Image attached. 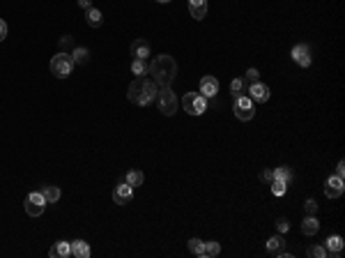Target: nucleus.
<instances>
[{"label":"nucleus","instance_id":"ddd939ff","mask_svg":"<svg viewBox=\"0 0 345 258\" xmlns=\"http://www.w3.org/2000/svg\"><path fill=\"white\" fill-rule=\"evenodd\" d=\"M285 238H283V233H279V235H274V238H269L267 240V251L271 253V256H281V253L285 251Z\"/></svg>","mask_w":345,"mask_h":258},{"label":"nucleus","instance_id":"1a4fd4ad","mask_svg":"<svg viewBox=\"0 0 345 258\" xmlns=\"http://www.w3.org/2000/svg\"><path fill=\"white\" fill-rule=\"evenodd\" d=\"M133 201V187L129 182H118L113 189V203H118V205H127V203Z\"/></svg>","mask_w":345,"mask_h":258},{"label":"nucleus","instance_id":"9b49d317","mask_svg":"<svg viewBox=\"0 0 345 258\" xmlns=\"http://www.w3.org/2000/svg\"><path fill=\"white\" fill-rule=\"evenodd\" d=\"M248 99L251 101H258V104H265L267 99H269V88L265 85V83H260V81H256V83H251V88H248Z\"/></svg>","mask_w":345,"mask_h":258},{"label":"nucleus","instance_id":"a878e982","mask_svg":"<svg viewBox=\"0 0 345 258\" xmlns=\"http://www.w3.org/2000/svg\"><path fill=\"white\" fill-rule=\"evenodd\" d=\"M244 88H246V81H244V78H233V81H230V95H233V97H242L244 95Z\"/></svg>","mask_w":345,"mask_h":258},{"label":"nucleus","instance_id":"6e6552de","mask_svg":"<svg viewBox=\"0 0 345 258\" xmlns=\"http://www.w3.org/2000/svg\"><path fill=\"white\" fill-rule=\"evenodd\" d=\"M290 55H292V60L299 64V67H311L313 64V51L308 44H294L292 51H290Z\"/></svg>","mask_w":345,"mask_h":258},{"label":"nucleus","instance_id":"f03ea898","mask_svg":"<svg viewBox=\"0 0 345 258\" xmlns=\"http://www.w3.org/2000/svg\"><path fill=\"white\" fill-rule=\"evenodd\" d=\"M156 95H159V85H156L154 78H145V76H136L131 83H129L127 97L131 104L136 106H150L152 101H156Z\"/></svg>","mask_w":345,"mask_h":258},{"label":"nucleus","instance_id":"20e7f679","mask_svg":"<svg viewBox=\"0 0 345 258\" xmlns=\"http://www.w3.org/2000/svg\"><path fill=\"white\" fill-rule=\"evenodd\" d=\"M156 104H159V111L164 115H175L177 113V106H179V101H177V97H175V92L170 90V88H159V95H156Z\"/></svg>","mask_w":345,"mask_h":258},{"label":"nucleus","instance_id":"7c9ffc66","mask_svg":"<svg viewBox=\"0 0 345 258\" xmlns=\"http://www.w3.org/2000/svg\"><path fill=\"white\" fill-rule=\"evenodd\" d=\"M274 224H276V230H279V233H283V235L290 230V221L285 219V217H279V219H276Z\"/></svg>","mask_w":345,"mask_h":258},{"label":"nucleus","instance_id":"72a5a7b5","mask_svg":"<svg viewBox=\"0 0 345 258\" xmlns=\"http://www.w3.org/2000/svg\"><path fill=\"white\" fill-rule=\"evenodd\" d=\"M60 49H62V53H67V49H74L72 46V35H62V39H60Z\"/></svg>","mask_w":345,"mask_h":258},{"label":"nucleus","instance_id":"f704fd0d","mask_svg":"<svg viewBox=\"0 0 345 258\" xmlns=\"http://www.w3.org/2000/svg\"><path fill=\"white\" fill-rule=\"evenodd\" d=\"M262 180H265V182H271V180H274V170L271 168H267V170H262V175H260Z\"/></svg>","mask_w":345,"mask_h":258},{"label":"nucleus","instance_id":"4468645a","mask_svg":"<svg viewBox=\"0 0 345 258\" xmlns=\"http://www.w3.org/2000/svg\"><path fill=\"white\" fill-rule=\"evenodd\" d=\"M189 14L196 21H202L207 16V0H189Z\"/></svg>","mask_w":345,"mask_h":258},{"label":"nucleus","instance_id":"5701e85b","mask_svg":"<svg viewBox=\"0 0 345 258\" xmlns=\"http://www.w3.org/2000/svg\"><path fill=\"white\" fill-rule=\"evenodd\" d=\"M124 182H129L133 189H136V187H141V184L145 182V173H143V170H138V168H133V170H129V173H127Z\"/></svg>","mask_w":345,"mask_h":258},{"label":"nucleus","instance_id":"39448f33","mask_svg":"<svg viewBox=\"0 0 345 258\" xmlns=\"http://www.w3.org/2000/svg\"><path fill=\"white\" fill-rule=\"evenodd\" d=\"M233 113L237 120H242V122H248V120L256 118V106H253V101L248 99V97H235V104H233Z\"/></svg>","mask_w":345,"mask_h":258},{"label":"nucleus","instance_id":"4c0bfd02","mask_svg":"<svg viewBox=\"0 0 345 258\" xmlns=\"http://www.w3.org/2000/svg\"><path fill=\"white\" fill-rule=\"evenodd\" d=\"M78 5H81L83 9H90V7H92V5H90V0H78Z\"/></svg>","mask_w":345,"mask_h":258},{"label":"nucleus","instance_id":"c9c22d12","mask_svg":"<svg viewBox=\"0 0 345 258\" xmlns=\"http://www.w3.org/2000/svg\"><path fill=\"white\" fill-rule=\"evenodd\" d=\"M7 37V23H5V18H0V41Z\"/></svg>","mask_w":345,"mask_h":258},{"label":"nucleus","instance_id":"b1692460","mask_svg":"<svg viewBox=\"0 0 345 258\" xmlns=\"http://www.w3.org/2000/svg\"><path fill=\"white\" fill-rule=\"evenodd\" d=\"M274 178L276 180H283L285 184H290L294 180V173L288 168V166H276V168H274Z\"/></svg>","mask_w":345,"mask_h":258},{"label":"nucleus","instance_id":"393cba45","mask_svg":"<svg viewBox=\"0 0 345 258\" xmlns=\"http://www.w3.org/2000/svg\"><path fill=\"white\" fill-rule=\"evenodd\" d=\"M221 253V244L219 242H205L202 244V258H214Z\"/></svg>","mask_w":345,"mask_h":258},{"label":"nucleus","instance_id":"9d476101","mask_svg":"<svg viewBox=\"0 0 345 258\" xmlns=\"http://www.w3.org/2000/svg\"><path fill=\"white\" fill-rule=\"evenodd\" d=\"M345 191V184H343V178L338 175H329L325 180V196L327 198H340Z\"/></svg>","mask_w":345,"mask_h":258},{"label":"nucleus","instance_id":"2f4dec72","mask_svg":"<svg viewBox=\"0 0 345 258\" xmlns=\"http://www.w3.org/2000/svg\"><path fill=\"white\" fill-rule=\"evenodd\" d=\"M304 210H306V214H315V212H317V203H315V198H308V201L304 203Z\"/></svg>","mask_w":345,"mask_h":258},{"label":"nucleus","instance_id":"cd10ccee","mask_svg":"<svg viewBox=\"0 0 345 258\" xmlns=\"http://www.w3.org/2000/svg\"><path fill=\"white\" fill-rule=\"evenodd\" d=\"M306 256L308 258H327V249L322 247V244H311V247L306 249Z\"/></svg>","mask_w":345,"mask_h":258},{"label":"nucleus","instance_id":"f257e3e1","mask_svg":"<svg viewBox=\"0 0 345 258\" xmlns=\"http://www.w3.org/2000/svg\"><path fill=\"white\" fill-rule=\"evenodd\" d=\"M147 74L154 78L159 88H170L175 76H177V62H175L173 55L161 53L147 64Z\"/></svg>","mask_w":345,"mask_h":258},{"label":"nucleus","instance_id":"4be33fe9","mask_svg":"<svg viewBox=\"0 0 345 258\" xmlns=\"http://www.w3.org/2000/svg\"><path fill=\"white\" fill-rule=\"evenodd\" d=\"M39 191L44 193L46 203H58V201H60V196H62V193H60V189L55 187V184H44V187H41Z\"/></svg>","mask_w":345,"mask_h":258},{"label":"nucleus","instance_id":"a211bd4d","mask_svg":"<svg viewBox=\"0 0 345 258\" xmlns=\"http://www.w3.org/2000/svg\"><path fill=\"white\" fill-rule=\"evenodd\" d=\"M72 253H74V258H90L92 249H90V244H87L85 240H74L72 242Z\"/></svg>","mask_w":345,"mask_h":258},{"label":"nucleus","instance_id":"f3484780","mask_svg":"<svg viewBox=\"0 0 345 258\" xmlns=\"http://www.w3.org/2000/svg\"><path fill=\"white\" fill-rule=\"evenodd\" d=\"M131 55H133V58L147 60V58H150V44H147L145 39H133L131 41Z\"/></svg>","mask_w":345,"mask_h":258},{"label":"nucleus","instance_id":"c756f323","mask_svg":"<svg viewBox=\"0 0 345 258\" xmlns=\"http://www.w3.org/2000/svg\"><path fill=\"white\" fill-rule=\"evenodd\" d=\"M202 244L205 242H202L200 238H191L189 240V251L196 253V256H202Z\"/></svg>","mask_w":345,"mask_h":258},{"label":"nucleus","instance_id":"f8f14e48","mask_svg":"<svg viewBox=\"0 0 345 258\" xmlns=\"http://www.w3.org/2000/svg\"><path fill=\"white\" fill-rule=\"evenodd\" d=\"M216 92H219V81H216L214 76H202L200 78V95L205 97V99H212V97H216Z\"/></svg>","mask_w":345,"mask_h":258},{"label":"nucleus","instance_id":"7ed1b4c3","mask_svg":"<svg viewBox=\"0 0 345 258\" xmlns=\"http://www.w3.org/2000/svg\"><path fill=\"white\" fill-rule=\"evenodd\" d=\"M51 74H53L55 78H67L69 74H72V69H74V62H72V55L69 53H55L53 58H51Z\"/></svg>","mask_w":345,"mask_h":258},{"label":"nucleus","instance_id":"58836bf2","mask_svg":"<svg viewBox=\"0 0 345 258\" xmlns=\"http://www.w3.org/2000/svg\"><path fill=\"white\" fill-rule=\"evenodd\" d=\"M156 3H161V5H166V3H170V0H156Z\"/></svg>","mask_w":345,"mask_h":258},{"label":"nucleus","instance_id":"e433bc0d","mask_svg":"<svg viewBox=\"0 0 345 258\" xmlns=\"http://www.w3.org/2000/svg\"><path fill=\"white\" fill-rule=\"evenodd\" d=\"M336 175H338V178H343V175H345V161L343 159H340L338 166H336Z\"/></svg>","mask_w":345,"mask_h":258},{"label":"nucleus","instance_id":"bb28decb","mask_svg":"<svg viewBox=\"0 0 345 258\" xmlns=\"http://www.w3.org/2000/svg\"><path fill=\"white\" fill-rule=\"evenodd\" d=\"M131 74H133V76H145V74H147V62H145V60L133 58V62H131Z\"/></svg>","mask_w":345,"mask_h":258},{"label":"nucleus","instance_id":"412c9836","mask_svg":"<svg viewBox=\"0 0 345 258\" xmlns=\"http://www.w3.org/2000/svg\"><path fill=\"white\" fill-rule=\"evenodd\" d=\"M85 21L90 28H99L101 21H104V14H101L97 7H90V9H85Z\"/></svg>","mask_w":345,"mask_h":258},{"label":"nucleus","instance_id":"473e14b6","mask_svg":"<svg viewBox=\"0 0 345 258\" xmlns=\"http://www.w3.org/2000/svg\"><path fill=\"white\" fill-rule=\"evenodd\" d=\"M246 81H251V83L260 81V72H258L256 67H248V69H246Z\"/></svg>","mask_w":345,"mask_h":258},{"label":"nucleus","instance_id":"423d86ee","mask_svg":"<svg viewBox=\"0 0 345 258\" xmlns=\"http://www.w3.org/2000/svg\"><path fill=\"white\" fill-rule=\"evenodd\" d=\"M182 104H184V111H187L189 115H202L207 111V99L200 95V92H187Z\"/></svg>","mask_w":345,"mask_h":258},{"label":"nucleus","instance_id":"6ab92c4d","mask_svg":"<svg viewBox=\"0 0 345 258\" xmlns=\"http://www.w3.org/2000/svg\"><path fill=\"white\" fill-rule=\"evenodd\" d=\"M69 55H72L74 64H87V60H90V49H85V46H74Z\"/></svg>","mask_w":345,"mask_h":258},{"label":"nucleus","instance_id":"c85d7f7f","mask_svg":"<svg viewBox=\"0 0 345 258\" xmlns=\"http://www.w3.org/2000/svg\"><path fill=\"white\" fill-rule=\"evenodd\" d=\"M271 193H274V196H283V193H285V189H288V184H285L283 182V180H271Z\"/></svg>","mask_w":345,"mask_h":258},{"label":"nucleus","instance_id":"dca6fc26","mask_svg":"<svg viewBox=\"0 0 345 258\" xmlns=\"http://www.w3.org/2000/svg\"><path fill=\"white\" fill-rule=\"evenodd\" d=\"M343 247H345V242H343V238H340V235H329V238L325 240L327 253H334V256H338V253H343Z\"/></svg>","mask_w":345,"mask_h":258},{"label":"nucleus","instance_id":"aec40b11","mask_svg":"<svg viewBox=\"0 0 345 258\" xmlns=\"http://www.w3.org/2000/svg\"><path fill=\"white\" fill-rule=\"evenodd\" d=\"M317 230H320V221L315 219V214H308L306 219L302 221V233L311 238V235H315Z\"/></svg>","mask_w":345,"mask_h":258},{"label":"nucleus","instance_id":"2eb2a0df","mask_svg":"<svg viewBox=\"0 0 345 258\" xmlns=\"http://www.w3.org/2000/svg\"><path fill=\"white\" fill-rule=\"evenodd\" d=\"M49 256L51 258H67V256H72V242H64V240L55 242L53 247L49 249Z\"/></svg>","mask_w":345,"mask_h":258},{"label":"nucleus","instance_id":"0eeeda50","mask_svg":"<svg viewBox=\"0 0 345 258\" xmlns=\"http://www.w3.org/2000/svg\"><path fill=\"white\" fill-rule=\"evenodd\" d=\"M23 205H26L28 217H41L49 203H46V198H44V193H41V191H32L30 196L26 198V203H23Z\"/></svg>","mask_w":345,"mask_h":258}]
</instances>
